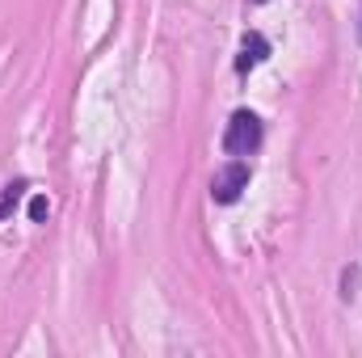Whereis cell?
<instances>
[{
  "instance_id": "1",
  "label": "cell",
  "mask_w": 362,
  "mask_h": 358,
  "mask_svg": "<svg viewBox=\"0 0 362 358\" xmlns=\"http://www.w3.org/2000/svg\"><path fill=\"white\" fill-rule=\"evenodd\" d=\"M266 131H262V118L253 110H236L228 118V131H223V152L228 156H253L262 148Z\"/></svg>"
},
{
  "instance_id": "2",
  "label": "cell",
  "mask_w": 362,
  "mask_h": 358,
  "mask_svg": "<svg viewBox=\"0 0 362 358\" xmlns=\"http://www.w3.org/2000/svg\"><path fill=\"white\" fill-rule=\"evenodd\" d=\"M245 190H249V165H245V161L223 165V169L215 173V181H211V198H215V202H223V207H232Z\"/></svg>"
},
{
  "instance_id": "3",
  "label": "cell",
  "mask_w": 362,
  "mask_h": 358,
  "mask_svg": "<svg viewBox=\"0 0 362 358\" xmlns=\"http://www.w3.org/2000/svg\"><path fill=\"white\" fill-rule=\"evenodd\" d=\"M266 55H270V42L253 30V34H245V42H240V59H236V68H240V72H249V68H257Z\"/></svg>"
},
{
  "instance_id": "4",
  "label": "cell",
  "mask_w": 362,
  "mask_h": 358,
  "mask_svg": "<svg viewBox=\"0 0 362 358\" xmlns=\"http://www.w3.org/2000/svg\"><path fill=\"white\" fill-rule=\"evenodd\" d=\"M21 190H25V181H13V185H4V198H0V219L17 207V198H21Z\"/></svg>"
},
{
  "instance_id": "5",
  "label": "cell",
  "mask_w": 362,
  "mask_h": 358,
  "mask_svg": "<svg viewBox=\"0 0 362 358\" xmlns=\"http://www.w3.org/2000/svg\"><path fill=\"white\" fill-rule=\"evenodd\" d=\"M47 215H51V202H47V198H42V194H38V198H34V202H30V219H38V224H42V219H47Z\"/></svg>"
},
{
  "instance_id": "6",
  "label": "cell",
  "mask_w": 362,
  "mask_h": 358,
  "mask_svg": "<svg viewBox=\"0 0 362 358\" xmlns=\"http://www.w3.org/2000/svg\"><path fill=\"white\" fill-rule=\"evenodd\" d=\"M358 34H362V21H358Z\"/></svg>"
},
{
  "instance_id": "7",
  "label": "cell",
  "mask_w": 362,
  "mask_h": 358,
  "mask_svg": "<svg viewBox=\"0 0 362 358\" xmlns=\"http://www.w3.org/2000/svg\"><path fill=\"white\" fill-rule=\"evenodd\" d=\"M257 4H266V0H257Z\"/></svg>"
}]
</instances>
